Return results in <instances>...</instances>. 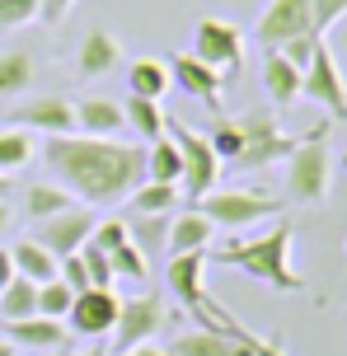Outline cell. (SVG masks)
I'll use <instances>...</instances> for the list:
<instances>
[{"label":"cell","mask_w":347,"mask_h":356,"mask_svg":"<svg viewBox=\"0 0 347 356\" xmlns=\"http://www.w3.org/2000/svg\"><path fill=\"white\" fill-rule=\"evenodd\" d=\"M169 66L160 56H141V61H131L127 66V94L131 99H150V104H160L169 94Z\"/></svg>","instance_id":"ffe728a7"},{"label":"cell","mask_w":347,"mask_h":356,"mask_svg":"<svg viewBox=\"0 0 347 356\" xmlns=\"http://www.w3.org/2000/svg\"><path fill=\"white\" fill-rule=\"evenodd\" d=\"M71 207H80L61 183H33L29 193H24V216L29 220H52V216L71 211Z\"/></svg>","instance_id":"cb8c5ba5"},{"label":"cell","mask_w":347,"mask_h":356,"mask_svg":"<svg viewBox=\"0 0 347 356\" xmlns=\"http://www.w3.org/2000/svg\"><path fill=\"white\" fill-rule=\"evenodd\" d=\"M122 61V42L108 33V29H90L80 38V52H75V71L85 80H99V75H113Z\"/></svg>","instance_id":"2e32d148"},{"label":"cell","mask_w":347,"mask_h":356,"mask_svg":"<svg viewBox=\"0 0 347 356\" xmlns=\"http://www.w3.org/2000/svg\"><path fill=\"white\" fill-rule=\"evenodd\" d=\"M291 220H277L268 234H258V239H235V244H220V249H207V258H216L225 267H239L244 277H254V282L273 286V291H300V272L291 267Z\"/></svg>","instance_id":"7a4b0ae2"},{"label":"cell","mask_w":347,"mask_h":356,"mask_svg":"<svg viewBox=\"0 0 347 356\" xmlns=\"http://www.w3.org/2000/svg\"><path fill=\"white\" fill-rule=\"evenodd\" d=\"M38 75V61L29 47H10V52H0V99H10V94H29Z\"/></svg>","instance_id":"603a6c76"},{"label":"cell","mask_w":347,"mask_h":356,"mask_svg":"<svg viewBox=\"0 0 347 356\" xmlns=\"http://www.w3.org/2000/svg\"><path fill=\"white\" fill-rule=\"evenodd\" d=\"M33 155H38V145H33V136H29L24 127L0 131V174H15V169H24Z\"/></svg>","instance_id":"f1b7e54d"},{"label":"cell","mask_w":347,"mask_h":356,"mask_svg":"<svg viewBox=\"0 0 347 356\" xmlns=\"http://www.w3.org/2000/svg\"><path fill=\"white\" fill-rule=\"evenodd\" d=\"M193 56L216 75H239V56H244V33L230 19H197L193 29Z\"/></svg>","instance_id":"ba28073f"},{"label":"cell","mask_w":347,"mask_h":356,"mask_svg":"<svg viewBox=\"0 0 347 356\" xmlns=\"http://www.w3.org/2000/svg\"><path fill=\"white\" fill-rule=\"evenodd\" d=\"M211 234H216V225H211L197 207H188V211H179L174 220H169L165 253H169V258H174V253H207V249H211Z\"/></svg>","instance_id":"e0dca14e"},{"label":"cell","mask_w":347,"mask_h":356,"mask_svg":"<svg viewBox=\"0 0 347 356\" xmlns=\"http://www.w3.org/2000/svg\"><path fill=\"white\" fill-rule=\"evenodd\" d=\"M333 188V155H329V122H314L305 141L291 145L287 155V197L296 207L324 202Z\"/></svg>","instance_id":"3957f363"},{"label":"cell","mask_w":347,"mask_h":356,"mask_svg":"<svg viewBox=\"0 0 347 356\" xmlns=\"http://www.w3.org/2000/svg\"><path fill=\"white\" fill-rule=\"evenodd\" d=\"M5 193H10V174H0V202H5Z\"/></svg>","instance_id":"f6af8a7d"},{"label":"cell","mask_w":347,"mask_h":356,"mask_svg":"<svg viewBox=\"0 0 347 356\" xmlns=\"http://www.w3.org/2000/svg\"><path fill=\"white\" fill-rule=\"evenodd\" d=\"M319 42H324V38H291V42H287V47H277V52L287 56V61H291L296 71H305V66H310V56H314V47H319Z\"/></svg>","instance_id":"74e56055"},{"label":"cell","mask_w":347,"mask_h":356,"mask_svg":"<svg viewBox=\"0 0 347 356\" xmlns=\"http://www.w3.org/2000/svg\"><path fill=\"white\" fill-rule=\"evenodd\" d=\"M169 141L179 145L183 155V178H179V193L188 197V207H197L207 193H216V178H220V160L216 150L207 145V136H193L183 122H165Z\"/></svg>","instance_id":"277c9868"},{"label":"cell","mask_w":347,"mask_h":356,"mask_svg":"<svg viewBox=\"0 0 347 356\" xmlns=\"http://www.w3.org/2000/svg\"><path fill=\"white\" fill-rule=\"evenodd\" d=\"M42 160L56 183L85 207H113L146 178V150L108 136H47Z\"/></svg>","instance_id":"6da1fadb"},{"label":"cell","mask_w":347,"mask_h":356,"mask_svg":"<svg viewBox=\"0 0 347 356\" xmlns=\"http://www.w3.org/2000/svg\"><path fill=\"white\" fill-rule=\"evenodd\" d=\"M263 94L273 99V108H291L300 99V71H296L277 47H263Z\"/></svg>","instance_id":"ac0fdd59"},{"label":"cell","mask_w":347,"mask_h":356,"mask_svg":"<svg viewBox=\"0 0 347 356\" xmlns=\"http://www.w3.org/2000/svg\"><path fill=\"white\" fill-rule=\"evenodd\" d=\"M0 356H15V347H10V342L0 338Z\"/></svg>","instance_id":"bcb514c9"},{"label":"cell","mask_w":347,"mask_h":356,"mask_svg":"<svg viewBox=\"0 0 347 356\" xmlns=\"http://www.w3.org/2000/svg\"><path fill=\"white\" fill-rule=\"evenodd\" d=\"M108 263H113V277H127V282H141L146 277V253L136 249V244H118V249H108Z\"/></svg>","instance_id":"d6a6232c"},{"label":"cell","mask_w":347,"mask_h":356,"mask_svg":"<svg viewBox=\"0 0 347 356\" xmlns=\"http://www.w3.org/2000/svg\"><path fill=\"white\" fill-rule=\"evenodd\" d=\"M33 314H38V282L15 277V282L0 291V319L15 323V319H33Z\"/></svg>","instance_id":"484cf974"},{"label":"cell","mask_w":347,"mask_h":356,"mask_svg":"<svg viewBox=\"0 0 347 356\" xmlns=\"http://www.w3.org/2000/svg\"><path fill=\"white\" fill-rule=\"evenodd\" d=\"M146 178H150V183H179V178H183V155H179V145L169 141V131L150 141V150H146Z\"/></svg>","instance_id":"d4e9b609"},{"label":"cell","mask_w":347,"mask_h":356,"mask_svg":"<svg viewBox=\"0 0 347 356\" xmlns=\"http://www.w3.org/2000/svg\"><path fill=\"white\" fill-rule=\"evenodd\" d=\"M71 5H75V0H42V10H38V19H42L47 29H56L61 19L71 15Z\"/></svg>","instance_id":"ab89813d"},{"label":"cell","mask_w":347,"mask_h":356,"mask_svg":"<svg viewBox=\"0 0 347 356\" xmlns=\"http://www.w3.org/2000/svg\"><path fill=\"white\" fill-rule=\"evenodd\" d=\"M179 183H141V188H136V193H131V207H136V211L141 216H165L169 207H179Z\"/></svg>","instance_id":"83f0119b"},{"label":"cell","mask_w":347,"mask_h":356,"mask_svg":"<svg viewBox=\"0 0 347 356\" xmlns=\"http://www.w3.org/2000/svg\"><path fill=\"white\" fill-rule=\"evenodd\" d=\"M165 328V300L160 296H127L118 300V323H113V347L108 352H131L141 342H155V333Z\"/></svg>","instance_id":"9c48e42d"},{"label":"cell","mask_w":347,"mask_h":356,"mask_svg":"<svg viewBox=\"0 0 347 356\" xmlns=\"http://www.w3.org/2000/svg\"><path fill=\"white\" fill-rule=\"evenodd\" d=\"M127 234H131V244H136L141 253H155V249L169 244V220L165 216H141L136 211V220L127 225Z\"/></svg>","instance_id":"f546056e"},{"label":"cell","mask_w":347,"mask_h":356,"mask_svg":"<svg viewBox=\"0 0 347 356\" xmlns=\"http://www.w3.org/2000/svg\"><path fill=\"white\" fill-rule=\"evenodd\" d=\"M75 127H85L90 136H113V131L127 127V118L113 99H80L75 104Z\"/></svg>","instance_id":"7402d4cb"},{"label":"cell","mask_w":347,"mask_h":356,"mask_svg":"<svg viewBox=\"0 0 347 356\" xmlns=\"http://www.w3.org/2000/svg\"><path fill=\"white\" fill-rule=\"evenodd\" d=\"M343 174H347V150H343Z\"/></svg>","instance_id":"7dc6e473"},{"label":"cell","mask_w":347,"mask_h":356,"mask_svg":"<svg viewBox=\"0 0 347 356\" xmlns=\"http://www.w3.org/2000/svg\"><path fill=\"white\" fill-rule=\"evenodd\" d=\"M80 263L90 272V286H108L113 282V263L104 249H94V244H80Z\"/></svg>","instance_id":"8d00e7d4"},{"label":"cell","mask_w":347,"mask_h":356,"mask_svg":"<svg viewBox=\"0 0 347 356\" xmlns=\"http://www.w3.org/2000/svg\"><path fill=\"white\" fill-rule=\"evenodd\" d=\"M56 282H66L71 291H85V286H90V272H85V263H80V253L61 258V267H56Z\"/></svg>","instance_id":"f35d334b"},{"label":"cell","mask_w":347,"mask_h":356,"mask_svg":"<svg viewBox=\"0 0 347 356\" xmlns=\"http://www.w3.org/2000/svg\"><path fill=\"white\" fill-rule=\"evenodd\" d=\"M38 10L42 0H0V29H24L38 19Z\"/></svg>","instance_id":"e575fe53"},{"label":"cell","mask_w":347,"mask_h":356,"mask_svg":"<svg viewBox=\"0 0 347 356\" xmlns=\"http://www.w3.org/2000/svg\"><path fill=\"white\" fill-rule=\"evenodd\" d=\"M94 225H99V216L90 207H71L52 220H38V244L52 258H71V253H80V244H90Z\"/></svg>","instance_id":"7c38bea8"},{"label":"cell","mask_w":347,"mask_h":356,"mask_svg":"<svg viewBox=\"0 0 347 356\" xmlns=\"http://www.w3.org/2000/svg\"><path fill=\"white\" fill-rule=\"evenodd\" d=\"M300 94H305L310 104L324 108L333 122H347V80H343V66H338V56H333L329 38L314 47L310 66L300 71Z\"/></svg>","instance_id":"52a82bcc"},{"label":"cell","mask_w":347,"mask_h":356,"mask_svg":"<svg viewBox=\"0 0 347 356\" xmlns=\"http://www.w3.org/2000/svg\"><path fill=\"white\" fill-rule=\"evenodd\" d=\"M118 356H174L169 347H155V342H141V347H131V352H118Z\"/></svg>","instance_id":"b9f144b4"},{"label":"cell","mask_w":347,"mask_h":356,"mask_svg":"<svg viewBox=\"0 0 347 356\" xmlns=\"http://www.w3.org/2000/svg\"><path fill=\"white\" fill-rule=\"evenodd\" d=\"M15 277H19V272H15V258H10V249H0V291L15 282Z\"/></svg>","instance_id":"60d3db41"},{"label":"cell","mask_w":347,"mask_h":356,"mask_svg":"<svg viewBox=\"0 0 347 356\" xmlns=\"http://www.w3.org/2000/svg\"><path fill=\"white\" fill-rule=\"evenodd\" d=\"M47 356H66V352H47Z\"/></svg>","instance_id":"c3c4849f"},{"label":"cell","mask_w":347,"mask_h":356,"mask_svg":"<svg viewBox=\"0 0 347 356\" xmlns=\"http://www.w3.org/2000/svg\"><path fill=\"white\" fill-rule=\"evenodd\" d=\"M71 305H75V291L66 282H42L38 286V314H42V319H61L66 323Z\"/></svg>","instance_id":"1f68e13d"},{"label":"cell","mask_w":347,"mask_h":356,"mask_svg":"<svg viewBox=\"0 0 347 356\" xmlns=\"http://www.w3.org/2000/svg\"><path fill=\"white\" fill-rule=\"evenodd\" d=\"M314 38L310 29V0H268V10L258 15L254 38L263 47H287L291 38Z\"/></svg>","instance_id":"30bf717a"},{"label":"cell","mask_w":347,"mask_h":356,"mask_svg":"<svg viewBox=\"0 0 347 356\" xmlns=\"http://www.w3.org/2000/svg\"><path fill=\"white\" fill-rule=\"evenodd\" d=\"M113 323H118V296L113 286H85L75 291V305L66 314V328L80 333V338H108Z\"/></svg>","instance_id":"8fae6325"},{"label":"cell","mask_w":347,"mask_h":356,"mask_svg":"<svg viewBox=\"0 0 347 356\" xmlns=\"http://www.w3.org/2000/svg\"><path fill=\"white\" fill-rule=\"evenodd\" d=\"M169 352L174 356H254V347H244V342L225 338V333H211V328H188L179 338L169 342Z\"/></svg>","instance_id":"d6986e66"},{"label":"cell","mask_w":347,"mask_h":356,"mask_svg":"<svg viewBox=\"0 0 347 356\" xmlns=\"http://www.w3.org/2000/svg\"><path fill=\"white\" fill-rule=\"evenodd\" d=\"M347 15V0H310V29L314 38H329V29Z\"/></svg>","instance_id":"836d02e7"},{"label":"cell","mask_w":347,"mask_h":356,"mask_svg":"<svg viewBox=\"0 0 347 356\" xmlns=\"http://www.w3.org/2000/svg\"><path fill=\"white\" fill-rule=\"evenodd\" d=\"M5 342L15 347V352H33V356H47V352H66V342H71V328L61 319H15L5 323Z\"/></svg>","instance_id":"5bb4252c"},{"label":"cell","mask_w":347,"mask_h":356,"mask_svg":"<svg viewBox=\"0 0 347 356\" xmlns=\"http://www.w3.org/2000/svg\"><path fill=\"white\" fill-rule=\"evenodd\" d=\"M197 211L211 220V225H220V230H249V225H258V220H273L282 207H277L268 193H249V188H230V193H207L197 202Z\"/></svg>","instance_id":"5b68a950"},{"label":"cell","mask_w":347,"mask_h":356,"mask_svg":"<svg viewBox=\"0 0 347 356\" xmlns=\"http://www.w3.org/2000/svg\"><path fill=\"white\" fill-rule=\"evenodd\" d=\"M122 118H127V127L141 136V141H155V136H165V113H160V104H150V99H127L122 104Z\"/></svg>","instance_id":"4316f807"},{"label":"cell","mask_w":347,"mask_h":356,"mask_svg":"<svg viewBox=\"0 0 347 356\" xmlns=\"http://www.w3.org/2000/svg\"><path fill=\"white\" fill-rule=\"evenodd\" d=\"M131 234H127V220H118V216H108V220H99V225H94V234H90V244L94 249H118V244H127Z\"/></svg>","instance_id":"d590c367"},{"label":"cell","mask_w":347,"mask_h":356,"mask_svg":"<svg viewBox=\"0 0 347 356\" xmlns=\"http://www.w3.org/2000/svg\"><path fill=\"white\" fill-rule=\"evenodd\" d=\"M235 122H239V131H244V150H239L235 169H268V164L291 155L296 141L282 131V122H277L268 108H254V113H244Z\"/></svg>","instance_id":"8992f818"},{"label":"cell","mask_w":347,"mask_h":356,"mask_svg":"<svg viewBox=\"0 0 347 356\" xmlns=\"http://www.w3.org/2000/svg\"><path fill=\"white\" fill-rule=\"evenodd\" d=\"M80 356H113L108 347H90V352H80Z\"/></svg>","instance_id":"ee69618b"},{"label":"cell","mask_w":347,"mask_h":356,"mask_svg":"<svg viewBox=\"0 0 347 356\" xmlns=\"http://www.w3.org/2000/svg\"><path fill=\"white\" fill-rule=\"evenodd\" d=\"M10 258H15V272L24 277V282H56V267H61V258H52V253L42 249L38 239H19L15 249H10Z\"/></svg>","instance_id":"44dd1931"},{"label":"cell","mask_w":347,"mask_h":356,"mask_svg":"<svg viewBox=\"0 0 347 356\" xmlns=\"http://www.w3.org/2000/svg\"><path fill=\"white\" fill-rule=\"evenodd\" d=\"M15 127L24 131H47V136H71L75 131V104L66 94H38L15 108Z\"/></svg>","instance_id":"4fadbf2b"},{"label":"cell","mask_w":347,"mask_h":356,"mask_svg":"<svg viewBox=\"0 0 347 356\" xmlns=\"http://www.w3.org/2000/svg\"><path fill=\"white\" fill-rule=\"evenodd\" d=\"M207 145H211V150H216V160L225 164H235L239 160V150H244V131H239V122L235 118H216V122H211V136H207Z\"/></svg>","instance_id":"4dcf8cb0"},{"label":"cell","mask_w":347,"mask_h":356,"mask_svg":"<svg viewBox=\"0 0 347 356\" xmlns=\"http://www.w3.org/2000/svg\"><path fill=\"white\" fill-rule=\"evenodd\" d=\"M10 230V207H5V202H0V234Z\"/></svg>","instance_id":"7bdbcfd3"},{"label":"cell","mask_w":347,"mask_h":356,"mask_svg":"<svg viewBox=\"0 0 347 356\" xmlns=\"http://www.w3.org/2000/svg\"><path fill=\"white\" fill-rule=\"evenodd\" d=\"M165 66H169V80H174L183 94L202 99V104H207V108L220 118V75L211 71V66H202L193 52H169Z\"/></svg>","instance_id":"9a60e30c"}]
</instances>
